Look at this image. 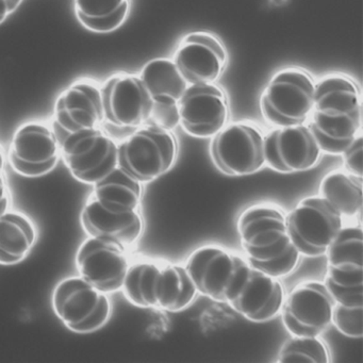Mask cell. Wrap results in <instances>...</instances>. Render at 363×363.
Wrapping results in <instances>:
<instances>
[{"mask_svg":"<svg viewBox=\"0 0 363 363\" xmlns=\"http://www.w3.org/2000/svg\"><path fill=\"white\" fill-rule=\"evenodd\" d=\"M311 129L320 150L341 155L362 129V93L354 78L330 74L316 82L310 116Z\"/></svg>","mask_w":363,"mask_h":363,"instance_id":"cell-1","label":"cell"},{"mask_svg":"<svg viewBox=\"0 0 363 363\" xmlns=\"http://www.w3.org/2000/svg\"><path fill=\"white\" fill-rule=\"evenodd\" d=\"M286 212L275 203L250 206L238 218L237 230L245 258L272 277L292 273L301 260L286 228Z\"/></svg>","mask_w":363,"mask_h":363,"instance_id":"cell-2","label":"cell"},{"mask_svg":"<svg viewBox=\"0 0 363 363\" xmlns=\"http://www.w3.org/2000/svg\"><path fill=\"white\" fill-rule=\"evenodd\" d=\"M316 82L301 67L277 72L265 86L260 99L263 118L275 127L305 124L315 99Z\"/></svg>","mask_w":363,"mask_h":363,"instance_id":"cell-3","label":"cell"},{"mask_svg":"<svg viewBox=\"0 0 363 363\" xmlns=\"http://www.w3.org/2000/svg\"><path fill=\"white\" fill-rule=\"evenodd\" d=\"M250 267L247 259L214 244L193 250L184 264L197 293L218 303H228L233 298Z\"/></svg>","mask_w":363,"mask_h":363,"instance_id":"cell-4","label":"cell"},{"mask_svg":"<svg viewBox=\"0 0 363 363\" xmlns=\"http://www.w3.org/2000/svg\"><path fill=\"white\" fill-rule=\"evenodd\" d=\"M326 286L335 303L363 306V233L361 227H342L327 248Z\"/></svg>","mask_w":363,"mask_h":363,"instance_id":"cell-5","label":"cell"},{"mask_svg":"<svg viewBox=\"0 0 363 363\" xmlns=\"http://www.w3.org/2000/svg\"><path fill=\"white\" fill-rule=\"evenodd\" d=\"M178 143L173 131L152 124L138 127L118 144V165L145 184L171 171L177 160Z\"/></svg>","mask_w":363,"mask_h":363,"instance_id":"cell-6","label":"cell"},{"mask_svg":"<svg viewBox=\"0 0 363 363\" xmlns=\"http://www.w3.org/2000/svg\"><path fill=\"white\" fill-rule=\"evenodd\" d=\"M63 163L71 175L94 186L118 167V144L101 127L58 138Z\"/></svg>","mask_w":363,"mask_h":363,"instance_id":"cell-7","label":"cell"},{"mask_svg":"<svg viewBox=\"0 0 363 363\" xmlns=\"http://www.w3.org/2000/svg\"><path fill=\"white\" fill-rule=\"evenodd\" d=\"M52 307L63 325L76 333H92L103 328L112 311L108 294L79 275L57 284L52 291Z\"/></svg>","mask_w":363,"mask_h":363,"instance_id":"cell-8","label":"cell"},{"mask_svg":"<svg viewBox=\"0 0 363 363\" xmlns=\"http://www.w3.org/2000/svg\"><path fill=\"white\" fill-rule=\"evenodd\" d=\"M289 235L301 256H324L343 227L341 214L320 195L301 199L286 216Z\"/></svg>","mask_w":363,"mask_h":363,"instance_id":"cell-9","label":"cell"},{"mask_svg":"<svg viewBox=\"0 0 363 363\" xmlns=\"http://www.w3.org/2000/svg\"><path fill=\"white\" fill-rule=\"evenodd\" d=\"M210 154L222 173L235 177L252 175L265 165L264 135L252 123L227 124L212 138Z\"/></svg>","mask_w":363,"mask_h":363,"instance_id":"cell-10","label":"cell"},{"mask_svg":"<svg viewBox=\"0 0 363 363\" xmlns=\"http://www.w3.org/2000/svg\"><path fill=\"white\" fill-rule=\"evenodd\" d=\"M10 165L27 178H38L54 171L60 160V142L54 127L43 122L25 123L18 127L9 146Z\"/></svg>","mask_w":363,"mask_h":363,"instance_id":"cell-11","label":"cell"},{"mask_svg":"<svg viewBox=\"0 0 363 363\" xmlns=\"http://www.w3.org/2000/svg\"><path fill=\"white\" fill-rule=\"evenodd\" d=\"M335 301L322 281L301 282L284 296L280 314L291 335L318 337L331 325Z\"/></svg>","mask_w":363,"mask_h":363,"instance_id":"cell-12","label":"cell"},{"mask_svg":"<svg viewBox=\"0 0 363 363\" xmlns=\"http://www.w3.org/2000/svg\"><path fill=\"white\" fill-rule=\"evenodd\" d=\"M129 265L127 248L111 240L89 237L76 254L80 277L106 294L122 290Z\"/></svg>","mask_w":363,"mask_h":363,"instance_id":"cell-13","label":"cell"},{"mask_svg":"<svg viewBox=\"0 0 363 363\" xmlns=\"http://www.w3.org/2000/svg\"><path fill=\"white\" fill-rule=\"evenodd\" d=\"M322 150L308 125L276 127L264 135L265 165L278 173L307 172L318 164Z\"/></svg>","mask_w":363,"mask_h":363,"instance_id":"cell-14","label":"cell"},{"mask_svg":"<svg viewBox=\"0 0 363 363\" xmlns=\"http://www.w3.org/2000/svg\"><path fill=\"white\" fill-rule=\"evenodd\" d=\"M178 106L180 125L192 137L210 139L228 124V97L218 84H190Z\"/></svg>","mask_w":363,"mask_h":363,"instance_id":"cell-15","label":"cell"},{"mask_svg":"<svg viewBox=\"0 0 363 363\" xmlns=\"http://www.w3.org/2000/svg\"><path fill=\"white\" fill-rule=\"evenodd\" d=\"M106 122L101 84L82 78L65 89L55 103L54 127L57 137L101 127Z\"/></svg>","mask_w":363,"mask_h":363,"instance_id":"cell-16","label":"cell"},{"mask_svg":"<svg viewBox=\"0 0 363 363\" xmlns=\"http://www.w3.org/2000/svg\"><path fill=\"white\" fill-rule=\"evenodd\" d=\"M105 118L122 128H138L146 124L154 101L141 78L133 74H116L101 84Z\"/></svg>","mask_w":363,"mask_h":363,"instance_id":"cell-17","label":"cell"},{"mask_svg":"<svg viewBox=\"0 0 363 363\" xmlns=\"http://www.w3.org/2000/svg\"><path fill=\"white\" fill-rule=\"evenodd\" d=\"M173 60L189 84H216L226 69L228 52L213 33L195 31L182 39Z\"/></svg>","mask_w":363,"mask_h":363,"instance_id":"cell-18","label":"cell"},{"mask_svg":"<svg viewBox=\"0 0 363 363\" xmlns=\"http://www.w3.org/2000/svg\"><path fill=\"white\" fill-rule=\"evenodd\" d=\"M284 296L279 278L250 265L243 284L227 303L246 320L265 323L280 313Z\"/></svg>","mask_w":363,"mask_h":363,"instance_id":"cell-19","label":"cell"},{"mask_svg":"<svg viewBox=\"0 0 363 363\" xmlns=\"http://www.w3.org/2000/svg\"><path fill=\"white\" fill-rule=\"evenodd\" d=\"M82 224L90 237L111 240L125 247L135 245L143 235L144 220L140 210L129 213H111L89 197L82 212Z\"/></svg>","mask_w":363,"mask_h":363,"instance_id":"cell-20","label":"cell"},{"mask_svg":"<svg viewBox=\"0 0 363 363\" xmlns=\"http://www.w3.org/2000/svg\"><path fill=\"white\" fill-rule=\"evenodd\" d=\"M142 196L143 184L120 165L95 184L90 195L99 207L118 214L139 210Z\"/></svg>","mask_w":363,"mask_h":363,"instance_id":"cell-21","label":"cell"},{"mask_svg":"<svg viewBox=\"0 0 363 363\" xmlns=\"http://www.w3.org/2000/svg\"><path fill=\"white\" fill-rule=\"evenodd\" d=\"M35 223L22 212L8 211L0 216V264L22 262L37 243Z\"/></svg>","mask_w":363,"mask_h":363,"instance_id":"cell-22","label":"cell"},{"mask_svg":"<svg viewBox=\"0 0 363 363\" xmlns=\"http://www.w3.org/2000/svg\"><path fill=\"white\" fill-rule=\"evenodd\" d=\"M139 77L154 103L178 104L190 86L172 59L148 61Z\"/></svg>","mask_w":363,"mask_h":363,"instance_id":"cell-23","label":"cell"},{"mask_svg":"<svg viewBox=\"0 0 363 363\" xmlns=\"http://www.w3.org/2000/svg\"><path fill=\"white\" fill-rule=\"evenodd\" d=\"M197 290L186 267L161 262L156 288V308L169 312L186 309L194 301Z\"/></svg>","mask_w":363,"mask_h":363,"instance_id":"cell-24","label":"cell"},{"mask_svg":"<svg viewBox=\"0 0 363 363\" xmlns=\"http://www.w3.org/2000/svg\"><path fill=\"white\" fill-rule=\"evenodd\" d=\"M318 195L328 201L342 218H356L362 210V179L346 171L329 172L320 182Z\"/></svg>","mask_w":363,"mask_h":363,"instance_id":"cell-25","label":"cell"},{"mask_svg":"<svg viewBox=\"0 0 363 363\" xmlns=\"http://www.w3.org/2000/svg\"><path fill=\"white\" fill-rule=\"evenodd\" d=\"M130 0H74L76 16L80 24L96 33L118 30L130 12Z\"/></svg>","mask_w":363,"mask_h":363,"instance_id":"cell-26","label":"cell"},{"mask_svg":"<svg viewBox=\"0 0 363 363\" xmlns=\"http://www.w3.org/2000/svg\"><path fill=\"white\" fill-rule=\"evenodd\" d=\"M161 262L141 259L130 263L122 291L129 303L140 308H156V288Z\"/></svg>","mask_w":363,"mask_h":363,"instance_id":"cell-27","label":"cell"},{"mask_svg":"<svg viewBox=\"0 0 363 363\" xmlns=\"http://www.w3.org/2000/svg\"><path fill=\"white\" fill-rule=\"evenodd\" d=\"M277 362L328 363L330 362V352L320 335H291L280 348Z\"/></svg>","mask_w":363,"mask_h":363,"instance_id":"cell-28","label":"cell"},{"mask_svg":"<svg viewBox=\"0 0 363 363\" xmlns=\"http://www.w3.org/2000/svg\"><path fill=\"white\" fill-rule=\"evenodd\" d=\"M331 324L339 333L352 339L363 337V306H346L335 303Z\"/></svg>","mask_w":363,"mask_h":363,"instance_id":"cell-29","label":"cell"},{"mask_svg":"<svg viewBox=\"0 0 363 363\" xmlns=\"http://www.w3.org/2000/svg\"><path fill=\"white\" fill-rule=\"evenodd\" d=\"M146 124L173 131L180 125L179 106L178 104L154 103L152 114Z\"/></svg>","mask_w":363,"mask_h":363,"instance_id":"cell-30","label":"cell"},{"mask_svg":"<svg viewBox=\"0 0 363 363\" xmlns=\"http://www.w3.org/2000/svg\"><path fill=\"white\" fill-rule=\"evenodd\" d=\"M344 169L350 175L363 178V137L362 133L357 135L354 141L341 154Z\"/></svg>","mask_w":363,"mask_h":363,"instance_id":"cell-31","label":"cell"},{"mask_svg":"<svg viewBox=\"0 0 363 363\" xmlns=\"http://www.w3.org/2000/svg\"><path fill=\"white\" fill-rule=\"evenodd\" d=\"M11 197L5 175L0 176V216L9 211Z\"/></svg>","mask_w":363,"mask_h":363,"instance_id":"cell-32","label":"cell"},{"mask_svg":"<svg viewBox=\"0 0 363 363\" xmlns=\"http://www.w3.org/2000/svg\"><path fill=\"white\" fill-rule=\"evenodd\" d=\"M13 12V8H12L9 0H0V25L3 24L7 20L8 16Z\"/></svg>","mask_w":363,"mask_h":363,"instance_id":"cell-33","label":"cell"},{"mask_svg":"<svg viewBox=\"0 0 363 363\" xmlns=\"http://www.w3.org/2000/svg\"><path fill=\"white\" fill-rule=\"evenodd\" d=\"M5 175V157H4L3 148L0 146V176Z\"/></svg>","mask_w":363,"mask_h":363,"instance_id":"cell-34","label":"cell"}]
</instances>
